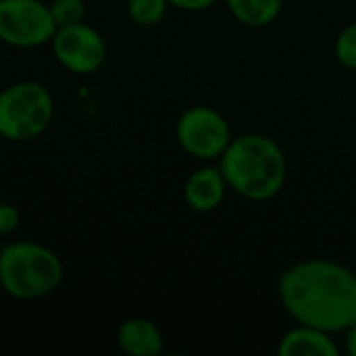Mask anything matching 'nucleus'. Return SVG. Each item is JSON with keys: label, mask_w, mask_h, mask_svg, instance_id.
<instances>
[{"label": "nucleus", "mask_w": 356, "mask_h": 356, "mask_svg": "<svg viewBox=\"0 0 356 356\" xmlns=\"http://www.w3.org/2000/svg\"><path fill=\"white\" fill-rule=\"evenodd\" d=\"M277 292L284 309L302 325L338 334L356 323V275L340 263H296L282 273Z\"/></svg>", "instance_id": "1"}, {"label": "nucleus", "mask_w": 356, "mask_h": 356, "mask_svg": "<svg viewBox=\"0 0 356 356\" xmlns=\"http://www.w3.org/2000/svg\"><path fill=\"white\" fill-rule=\"evenodd\" d=\"M221 173L232 190L248 200L273 198L286 181V156L267 136L246 134L229 142L221 154Z\"/></svg>", "instance_id": "2"}, {"label": "nucleus", "mask_w": 356, "mask_h": 356, "mask_svg": "<svg viewBox=\"0 0 356 356\" xmlns=\"http://www.w3.org/2000/svg\"><path fill=\"white\" fill-rule=\"evenodd\" d=\"M65 275L63 261L40 242L17 240L2 246L0 288L17 300H35L52 294Z\"/></svg>", "instance_id": "3"}, {"label": "nucleus", "mask_w": 356, "mask_h": 356, "mask_svg": "<svg viewBox=\"0 0 356 356\" xmlns=\"http://www.w3.org/2000/svg\"><path fill=\"white\" fill-rule=\"evenodd\" d=\"M54 100L38 81H17L0 90V136L10 142L40 138L52 123Z\"/></svg>", "instance_id": "4"}, {"label": "nucleus", "mask_w": 356, "mask_h": 356, "mask_svg": "<svg viewBox=\"0 0 356 356\" xmlns=\"http://www.w3.org/2000/svg\"><path fill=\"white\" fill-rule=\"evenodd\" d=\"M56 23L42 0H0V42L13 48L50 44Z\"/></svg>", "instance_id": "5"}, {"label": "nucleus", "mask_w": 356, "mask_h": 356, "mask_svg": "<svg viewBox=\"0 0 356 356\" xmlns=\"http://www.w3.org/2000/svg\"><path fill=\"white\" fill-rule=\"evenodd\" d=\"M179 146L202 161L217 159L232 142V131L225 117L211 106H192L175 127Z\"/></svg>", "instance_id": "6"}, {"label": "nucleus", "mask_w": 356, "mask_h": 356, "mask_svg": "<svg viewBox=\"0 0 356 356\" xmlns=\"http://www.w3.org/2000/svg\"><path fill=\"white\" fill-rule=\"evenodd\" d=\"M50 48L60 67L75 75L96 73L106 60L104 38L88 23H75L67 27H56Z\"/></svg>", "instance_id": "7"}, {"label": "nucleus", "mask_w": 356, "mask_h": 356, "mask_svg": "<svg viewBox=\"0 0 356 356\" xmlns=\"http://www.w3.org/2000/svg\"><path fill=\"white\" fill-rule=\"evenodd\" d=\"M227 181L221 173V169L215 167H204L194 171L184 186V198L190 209L198 213H209L215 211L227 192Z\"/></svg>", "instance_id": "8"}, {"label": "nucleus", "mask_w": 356, "mask_h": 356, "mask_svg": "<svg viewBox=\"0 0 356 356\" xmlns=\"http://www.w3.org/2000/svg\"><path fill=\"white\" fill-rule=\"evenodd\" d=\"M117 344L129 356H156L163 353V334L150 319L129 317L117 330Z\"/></svg>", "instance_id": "9"}, {"label": "nucleus", "mask_w": 356, "mask_h": 356, "mask_svg": "<svg viewBox=\"0 0 356 356\" xmlns=\"http://www.w3.org/2000/svg\"><path fill=\"white\" fill-rule=\"evenodd\" d=\"M280 355L282 356H336L338 346L332 338V334L302 325L290 330L282 342H280Z\"/></svg>", "instance_id": "10"}, {"label": "nucleus", "mask_w": 356, "mask_h": 356, "mask_svg": "<svg viewBox=\"0 0 356 356\" xmlns=\"http://www.w3.org/2000/svg\"><path fill=\"white\" fill-rule=\"evenodd\" d=\"M232 15L248 27H265L280 15L284 0H225Z\"/></svg>", "instance_id": "11"}, {"label": "nucleus", "mask_w": 356, "mask_h": 356, "mask_svg": "<svg viewBox=\"0 0 356 356\" xmlns=\"http://www.w3.org/2000/svg\"><path fill=\"white\" fill-rule=\"evenodd\" d=\"M169 0H127V15L140 27H154L163 21Z\"/></svg>", "instance_id": "12"}, {"label": "nucleus", "mask_w": 356, "mask_h": 356, "mask_svg": "<svg viewBox=\"0 0 356 356\" xmlns=\"http://www.w3.org/2000/svg\"><path fill=\"white\" fill-rule=\"evenodd\" d=\"M50 15L56 23V27H67L81 23L86 19V2L83 0H52Z\"/></svg>", "instance_id": "13"}, {"label": "nucleus", "mask_w": 356, "mask_h": 356, "mask_svg": "<svg viewBox=\"0 0 356 356\" xmlns=\"http://www.w3.org/2000/svg\"><path fill=\"white\" fill-rule=\"evenodd\" d=\"M336 58L344 67L356 69V21L340 31L336 40Z\"/></svg>", "instance_id": "14"}, {"label": "nucleus", "mask_w": 356, "mask_h": 356, "mask_svg": "<svg viewBox=\"0 0 356 356\" xmlns=\"http://www.w3.org/2000/svg\"><path fill=\"white\" fill-rule=\"evenodd\" d=\"M21 223V215L17 211V207H13L10 202H0V236H8L13 234Z\"/></svg>", "instance_id": "15"}, {"label": "nucleus", "mask_w": 356, "mask_h": 356, "mask_svg": "<svg viewBox=\"0 0 356 356\" xmlns=\"http://www.w3.org/2000/svg\"><path fill=\"white\" fill-rule=\"evenodd\" d=\"M217 0H169L171 6L179 8V10H190V13H196V10H204L209 6H213Z\"/></svg>", "instance_id": "16"}, {"label": "nucleus", "mask_w": 356, "mask_h": 356, "mask_svg": "<svg viewBox=\"0 0 356 356\" xmlns=\"http://www.w3.org/2000/svg\"><path fill=\"white\" fill-rule=\"evenodd\" d=\"M346 350L348 355L356 356V323L353 327H348V336H346Z\"/></svg>", "instance_id": "17"}, {"label": "nucleus", "mask_w": 356, "mask_h": 356, "mask_svg": "<svg viewBox=\"0 0 356 356\" xmlns=\"http://www.w3.org/2000/svg\"><path fill=\"white\" fill-rule=\"evenodd\" d=\"M0 144H2V136H0Z\"/></svg>", "instance_id": "18"}, {"label": "nucleus", "mask_w": 356, "mask_h": 356, "mask_svg": "<svg viewBox=\"0 0 356 356\" xmlns=\"http://www.w3.org/2000/svg\"><path fill=\"white\" fill-rule=\"evenodd\" d=\"M0 252H2V246H0Z\"/></svg>", "instance_id": "19"}]
</instances>
